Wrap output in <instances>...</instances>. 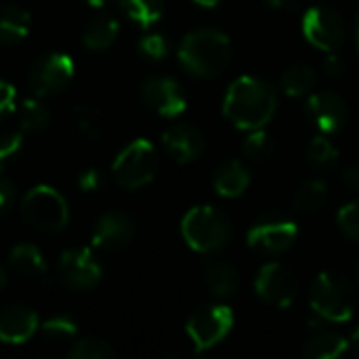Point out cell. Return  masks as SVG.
I'll return each instance as SVG.
<instances>
[{"mask_svg": "<svg viewBox=\"0 0 359 359\" xmlns=\"http://www.w3.org/2000/svg\"><path fill=\"white\" fill-rule=\"evenodd\" d=\"M255 288L265 303L276 307H288L297 297L299 280L297 273L284 263H267L261 267Z\"/></svg>", "mask_w": 359, "mask_h": 359, "instance_id": "cell-11", "label": "cell"}, {"mask_svg": "<svg viewBox=\"0 0 359 359\" xmlns=\"http://www.w3.org/2000/svg\"><path fill=\"white\" fill-rule=\"evenodd\" d=\"M13 200H15V187H13L11 179L4 177L0 170V215H4L11 208Z\"/></svg>", "mask_w": 359, "mask_h": 359, "instance_id": "cell-38", "label": "cell"}, {"mask_svg": "<svg viewBox=\"0 0 359 359\" xmlns=\"http://www.w3.org/2000/svg\"><path fill=\"white\" fill-rule=\"evenodd\" d=\"M86 2H88L90 6H103V4H105L107 0H86Z\"/></svg>", "mask_w": 359, "mask_h": 359, "instance_id": "cell-45", "label": "cell"}, {"mask_svg": "<svg viewBox=\"0 0 359 359\" xmlns=\"http://www.w3.org/2000/svg\"><path fill=\"white\" fill-rule=\"evenodd\" d=\"M141 101L164 118H175L185 111L187 99L179 82L166 76H151L139 88Z\"/></svg>", "mask_w": 359, "mask_h": 359, "instance_id": "cell-12", "label": "cell"}, {"mask_svg": "<svg viewBox=\"0 0 359 359\" xmlns=\"http://www.w3.org/2000/svg\"><path fill=\"white\" fill-rule=\"evenodd\" d=\"M358 46H359V19H358Z\"/></svg>", "mask_w": 359, "mask_h": 359, "instance_id": "cell-47", "label": "cell"}, {"mask_svg": "<svg viewBox=\"0 0 359 359\" xmlns=\"http://www.w3.org/2000/svg\"><path fill=\"white\" fill-rule=\"evenodd\" d=\"M181 233L194 250L217 252L231 242L233 229L231 221L215 206H196L183 217Z\"/></svg>", "mask_w": 359, "mask_h": 359, "instance_id": "cell-3", "label": "cell"}, {"mask_svg": "<svg viewBox=\"0 0 359 359\" xmlns=\"http://www.w3.org/2000/svg\"><path fill=\"white\" fill-rule=\"evenodd\" d=\"M328 200V187L324 181L320 179H311V181H305L297 191H294V208L299 212H305V215H313V212H320L322 206L326 204Z\"/></svg>", "mask_w": 359, "mask_h": 359, "instance_id": "cell-25", "label": "cell"}, {"mask_svg": "<svg viewBox=\"0 0 359 359\" xmlns=\"http://www.w3.org/2000/svg\"><path fill=\"white\" fill-rule=\"evenodd\" d=\"M118 32H120L118 19L103 15V17L93 19L86 25V29L82 34V42L88 50H105L107 46L114 44V40L118 38Z\"/></svg>", "mask_w": 359, "mask_h": 359, "instance_id": "cell-22", "label": "cell"}, {"mask_svg": "<svg viewBox=\"0 0 359 359\" xmlns=\"http://www.w3.org/2000/svg\"><path fill=\"white\" fill-rule=\"evenodd\" d=\"M311 309L326 322H349L355 311V292L339 273H320L311 290Z\"/></svg>", "mask_w": 359, "mask_h": 359, "instance_id": "cell-4", "label": "cell"}, {"mask_svg": "<svg viewBox=\"0 0 359 359\" xmlns=\"http://www.w3.org/2000/svg\"><path fill=\"white\" fill-rule=\"evenodd\" d=\"M32 29V17L25 8L8 4L0 8V44H17Z\"/></svg>", "mask_w": 359, "mask_h": 359, "instance_id": "cell-19", "label": "cell"}, {"mask_svg": "<svg viewBox=\"0 0 359 359\" xmlns=\"http://www.w3.org/2000/svg\"><path fill=\"white\" fill-rule=\"evenodd\" d=\"M162 143H164L168 156L179 164H187V162L196 160L206 149V139H204L202 130L191 124L170 126L162 135Z\"/></svg>", "mask_w": 359, "mask_h": 359, "instance_id": "cell-16", "label": "cell"}, {"mask_svg": "<svg viewBox=\"0 0 359 359\" xmlns=\"http://www.w3.org/2000/svg\"><path fill=\"white\" fill-rule=\"evenodd\" d=\"M8 263L23 278H42L46 273V263H44L40 248L34 244H27V242L17 244L8 252Z\"/></svg>", "mask_w": 359, "mask_h": 359, "instance_id": "cell-21", "label": "cell"}, {"mask_svg": "<svg viewBox=\"0 0 359 359\" xmlns=\"http://www.w3.org/2000/svg\"><path fill=\"white\" fill-rule=\"evenodd\" d=\"M276 107L278 97L273 86L255 76H242L233 80L223 103L225 116L244 130L263 128L273 118Z\"/></svg>", "mask_w": 359, "mask_h": 359, "instance_id": "cell-1", "label": "cell"}, {"mask_svg": "<svg viewBox=\"0 0 359 359\" xmlns=\"http://www.w3.org/2000/svg\"><path fill=\"white\" fill-rule=\"evenodd\" d=\"M50 124V111L40 99H25L19 107V130L40 133Z\"/></svg>", "mask_w": 359, "mask_h": 359, "instance_id": "cell-26", "label": "cell"}, {"mask_svg": "<svg viewBox=\"0 0 359 359\" xmlns=\"http://www.w3.org/2000/svg\"><path fill=\"white\" fill-rule=\"evenodd\" d=\"M23 149V130H13L0 135V170L13 162Z\"/></svg>", "mask_w": 359, "mask_h": 359, "instance_id": "cell-34", "label": "cell"}, {"mask_svg": "<svg viewBox=\"0 0 359 359\" xmlns=\"http://www.w3.org/2000/svg\"><path fill=\"white\" fill-rule=\"evenodd\" d=\"M343 183L353 189V191H359V164H351L343 170Z\"/></svg>", "mask_w": 359, "mask_h": 359, "instance_id": "cell-40", "label": "cell"}, {"mask_svg": "<svg viewBox=\"0 0 359 359\" xmlns=\"http://www.w3.org/2000/svg\"><path fill=\"white\" fill-rule=\"evenodd\" d=\"M316 84H318L316 69L305 63L290 65L282 74V88L290 97H305L316 88Z\"/></svg>", "mask_w": 359, "mask_h": 359, "instance_id": "cell-24", "label": "cell"}, {"mask_svg": "<svg viewBox=\"0 0 359 359\" xmlns=\"http://www.w3.org/2000/svg\"><path fill=\"white\" fill-rule=\"evenodd\" d=\"M349 347V341L337 332H328L322 330L316 337H311L305 347H303V355L309 359H334L343 355Z\"/></svg>", "mask_w": 359, "mask_h": 359, "instance_id": "cell-23", "label": "cell"}, {"mask_svg": "<svg viewBox=\"0 0 359 359\" xmlns=\"http://www.w3.org/2000/svg\"><path fill=\"white\" fill-rule=\"evenodd\" d=\"M303 34L320 50H339L347 36L345 19L332 6H316L303 17Z\"/></svg>", "mask_w": 359, "mask_h": 359, "instance_id": "cell-9", "label": "cell"}, {"mask_svg": "<svg viewBox=\"0 0 359 359\" xmlns=\"http://www.w3.org/2000/svg\"><path fill=\"white\" fill-rule=\"evenodd\" d=\"M6 282H8V276H6V271H4V269L0 267V290H2L4 286H6Z\"/></svg>", "mask_w": 359, "mask_h": 359, "instance_id": "cell-44", "label": "cell"}, {"mask_svg": "<svg viewBox=\"0 0 359 359\" xmlns=\"http://www.w3.org/2000/svg\"><path fill=\"white\" fill-rule=\"evenodd\" d=\"M103 183V177H101V170L97 168H86L78 175V187L84 191V194H93L101 187Z\"/></svg>", "mask_w": 359, "mask_h": 359, "instance_id": "cell-36", "label": "cell"}, {"mask_svg": "<svg viewBox=\"0 0 359 359\" xmlns=\"http://www.w3.org/2000/svg\"><path fill=\"white\" fill-rule=\"evenodd\" d=\"M101 265L88 248H69L59 257L57 276L72 290H93L101 282Z\"/></svg>", "mask_w": 359, "mask_h": 359, "instance_id": "cell-10", "label": "cell"}, {"mask_svg": "<svg viewBox=\"0 0 359 359\" xmlns=\"http://www.w3.org/2000/svg\"><path fill=\"white\" fill-rule=\"evenodd\" d=\"M69 359H109L114 358V349L109 347V343L101 341V339H82L78 341L69 351Z\"/></svg>", "mask_w": 359, "mask_h": 359, "instance_id": "cell-31", "label": "cell"}, {"mask_svg": "<svg viewBox=\"0 0 359 359\" xmlns=\"http://www.w3.org/2000/svg\"><path fill=\"white\" fill-rule=\"evenodd\" d=\"M158 170V154L156 147L147 139H137L128 143L111 166L116 181L126 189H139L151 183Z\"/></svg>", "mask_w": 359, "mask_h": 359, "instance_id": "cell-6", "label": "cell"}, {"mask_svg": "<svg viewBox=\"0 0 359 359\" xmlns=\"http://www.w3.org/2000/svg\"><path fill=\"white\" fill-rule=\"evenodd\" d=\"M231 40L219 29H196L179 46L181 65L198 78H217L231 61Z\"/></svg>", "mask_w": 359, "mask_h": 359, "instance_id": "cell-2", "label": "cell"}, {"mask_svg": "<svg viewBox=\"0 0 359 359\" xmlns=\"http://www.w3.org/2000/svg\"><path fill=\"white\" fill-rule=\"evenodd\" d=\"M122 11L143 27L154 25L164 15V0H120Z\"/></svg>", "mask_w": 359, "mask_h": 359, "instance_id": "cell-28", "label": "cell"}, {"mask_svg": "<svg viewBox=\"0 0 359 359\" xmlns=\"http://www.w3.org/2000/svg\"><path fill=\"white\" fill-rule=\"evenodd\" d=\"M307 156L309 162L318 168H330L339 162V151L326 137H316L309 145Z\"/></svg>", "mask_w": 359, "mask_h": 359, "instance_id": "cell-32", "label": "cell"}, {"mask_svg": "<svg viewBox=\"0 0 359 359\" xmlns=\"http://www.w3.org/2000/svg\"><path fill=\"white\" fill-rule=\"evenodd\" d=\"M76 63L67 53H46L38 57L29 69V84L36 97H50L61 93L74 78Z\"/></svg>", "mask_w": 359, "mask_h": 359, "instance_id": "cell-7", "label": "cell"}, {"mask_svg": "<svg viewBox=\"0 0 359 359\" xmlns=\"http://www.w3.org/2000/svg\"><path fill=\"white\" fill-rule=\"evenodd\" d=\"M15 99H17L15 86L6 80H0V118H4L15 109Z\"/></svg>", "mask_w": 359, "mask_h": 359, "instance_id": "cell-37", "label": "cell"}, {"mask_svg": "<svg viewBox=\"0 0 359 359\" xmlns=\"http://www.w3.org/2000/svg\"><path fill=\"white\" fill-rule=\"evenodd\" d=\"M40 332L50 343H69L78 334V326L67 316H53L40 324Z\"/></svg>", "mask_w": 359, "mask_h": 359, "instance_id": "cell-29", "label": "cell"}, {"mask_svg": "<svg viewBox=\"0 0 359 359\" xmlns=\"http://www.w3.org/2000/svg\"><path fill=\"white\" fill-rule=\"evenodd\" d=\"M355 276H358V284H359V261H358V267H355Z\"/></svg>", "mask_w": 359, "mask_h": 359, "instance_id": "cell-46", "label": "cell"}, {"mask_svg": "<svg viewBox=\"0 0 359 359\" xmlns=\"http://www.w3.org/2000/svg\"><path fill=\"white\" fill-rule=\"evenodd\" d=\"M74 124L84 137L99 139L105 133L107 118H105L103 109H99L95 105H78L74 109Z\"/></svg>", "mask_w": 359, "mask_h": 359, "instance_id": "cell-27", "label": "cell"}, {"mask_svg": "<svg viewBox=\"0 0 359 359\" xmlns=\"http://www.w3.org/2000/svg\"><path fill=\"white\" fill-rule=\"evenodd\" d=\"M233 326V311L225 305L198 309L187 322V334L198 351H208L219 345Z\"/></svg>", "mask_w": 359, "mask_h": 359, "instance_id": "cell-8", "label": "cell"}, {"mask_svg": "<svg viewBox=\"0 0 359 359\" xmlns=\"http://www.w3.org/2000/svg\"><path fill=\"white\" fill-rule=\"evenodd\" d=\"M133 238H135V223L126 212L120 210L101 215L93 227V246L107 252H118L126 248L133 242Z\"/></svg>", "mask_w": 359, "mask_h": 359, "instance_id": "cell-14", "label": "cell"}, {"mask_svg": "<svg viewBox=\"0 0 359 359\" xmlns=\"http://www.w3.org/2000/svg\"><path fill=\"white\" fill-rule=\"evenodd\" d=\"M297 233V225L288 219H263L248 229L246 240L255 250L278 255L286 252L294 244Z\"/></svg>", "mask_w": 359, "mask_h": 359, "instance_id": "cell-13", "label": "cell"}, {"mask_svg": "<svg viewBox=\"0 0 359 359\" xmlns=\"http://www.w3.org/2000/svg\"><path fill=\"white\" fill-rule=\"evenodd\" d=\"M137 48H139V53L145 59H149V61H162L168 55V48L170 46H168L166 36H162V34H147V36H143L139 40Z\"/></svg>", "mask_w": 359, "mask_h": 359, "instance_id": "cell-33", "label": "cell"}, {"mask_svg": "<svg viewBox=\"0 0 359 359\" xmlns=\"http://www.w3.org/2000/svg\"><path fill=\"white\" fill-rule=\"evenodd\" d=\"M269 6H273V8H290V6H294V0H265Z\"/></svg>", "mask_w": 359, "mask_h": 359, "instance_id": "cell-41", "label": "cell"}, {"mask_svg": "<svg viewBox=\"0 0 359 359\" xmlns=\"http://www.w3.org/2000/svg\"><path fill=\"white\" fill-rule=\"evenodd\" d=\"M196 4H200V6H204V8H215V6H219L223 0H194Z\"/></svg>", "mask_w": 359, "mask_h": 359, "instance_id": "cell-43", "label": "cell"}, {"mask_svg": "<svg viewBox=\"0 0 359 359\" xmlns=\"http://www.w3.org/2000/svg\"><path fill=\"white\" fill-rule=\"evenodd\" d=\"M345 59L341 57V55H337V50H332V53H328V57H326V61H324V69H326V74L330 76V78H341L343 74H345Z\"/></svg>", "mask_w": 359, "mask_h": 359, "instance_id": "cell-39", "label": "cell"}, {"mask_svg": "<svg viewBox=\"0 0 359 359\" xmlns=\"http://www.w3.org/2000/svg\"><path fill=\"white\" fill-rule=\"evenodd\" d=\"M337 219H339L341 231H343L347 238L359 242V200L345 204V206L339 210V217H337Z\"/></svg>", "mask_w": 359, "mask_h": 359, "instance_id": "cell-35", "label": "cell"}, {"mask_svg": "<svg viewBox=\"0 0 359 359\" xmlns=\"http://www.w3.org/2000/svg\"><path fill=\"white\" fill-rule=\"evenodd\" d=\"M244 154L252 162H267L273 154V141L267 133L261 128L250 130V135L244 141Z\"/></svg>", "mask_w": 359, "mask_h": 359, "instance_id": "cell-30", "label": "cell"}, {"mask_svg": "<svg viewBox=\"0 0 359 359\" xmlns=\"http://www.w3.org/2000/svg\"><path fill=\"white\" fill-rule=\"evenodd\" d=\"M206 286L215 297H233L240 288V273L227 261H212L206 267Z\"/></svg>", "mask_w": 359, "mask_h": 359, "instance_id": "cell-20", "label": "cell"}, {"mask_svg": "<svg viewBox=\"0 0 359 359\" xmlns=\"http://www.w3.org/2000/svg\"><path fill=\"white\" fill-rule=\"evenodd\" d=\"M307 114L324 133H339L347 124V118H349L345 99L330 90L313 93L307 99Z\"/></svg>", "mask_w": 359, "mask_h": 359, "instance_id": "cell-15", "label": "cell"}, {"mask_svg": "<svg viewBox=\"0 0 359 359\" xmlns=\"http://www.w3.org/2000/svg\"><path fill=\"white\" fill-rule=\"evenodd\" d=\"M212 185L219 196L223 198H238L242 196L250 185V175L246 166L238 160H227L217 166L212 175Z\"/></svg>", "mask_w": 359, "mask_h": 359, "instance_id": "cell-18", "label": "cell"}, {"mask_svg": "<svg viewBox=\"0 0 359 359\" xmlns=\"http://www.w3.org/2000/svg\"><path fill=\"white\" fill-rule=\"evenodd\" d=\"M38 328L40 320L36 311H32L29 307L15 305L0 313V343L23 345L36 334Z\"/></svg>", "mask_w": 359, "mask_h": 359, "instance_id": "cell-17", "label": "cell"}, {"mask_svg": "<svg viewBox=\"0 0 359 359\" xmlns=\"http://www.w3.org/2000/svg\"><path fill=\"white\" fill-rule=\"evenodd\" d=\"M349 349H353V351H358L359 353V328L353 330V334H351V339H349Z\"/></svg>", "mask_w": 359, "mask_h": 359, "instance_id": "cell-42", "label": "cell"}, {"mask_svg": "<svg viewBox=\"0 0 359 359\" xmlns=\"http://www.w3.org/2000/svg\"><path fill=\"white\" fill-rule=\"evenodd\" d=\"M23 219L40 231H61L69 221L65 198L50 185L32 187L21 200Z\"/></svg>", "mask_w": 359, "mask_h": 359, "instance_id": "cell-5", "label": "cell"}]
</instances>
